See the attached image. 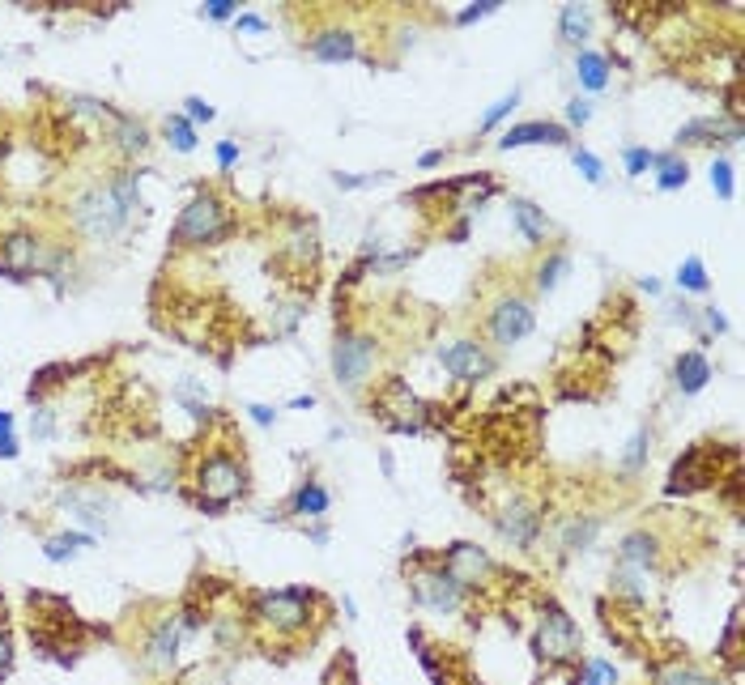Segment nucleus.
<instances>
[{"instance_id": "1", "label": "nucleus", "mask_w": 745, "mask_h": 685, "mask_svg": "<svg viewBox=\"0 0 745 685\" xmlns=\"http://www.w3.org/2000/svg\"><path fill=\"white\" fill-rule=\"evenodd\" d=\"M235 447H243V439L226 443V447L205 443V452H200L197 468H192V489H187L200 511L213 515L248 498L251 477H248V465H243V452H235Z\"/></svg>"}, {"instance_id": "2", "label": "nucleus", "mask_w": 745, "mask_h": 685, "mask_svg": "<svg viewBox=\"0 0 745 685\" xmlns=\"http://www.w3.org/2000/svg\"><path fill=\"white\" fill-rule=\"evenodd\" d=\"M315 609H324L320 592L311 587H282V592H261L256 605H251V626L264 630L277 643H294L311 630L315 622Z\"/></svg>"}, {"instance_id": "3", "label": "nucleus", "mask_w": 745, "mask_h": 685, "mask_svg": "<svg viewBox=\"0 0 745 685\" xmlns=\"http://www.w3.org/2000/svg\"><path fill=\"white\" fill-rule=\"evenodd\" d=\"M128 218H133V213L115 200L112 184H90L69 200V221H73V230L81 234L86 243H112V239H120Z\"/></svg>"}, {"instance_id": "4", "label": "nucleus", "mask_w": 745, "mask_h": 685, "mask_svg": "<svg viewBox=\"0 0 745 685\" xmlns=\"http://www.w3.org/2000/svg\"><path fill=\"white\" fill-rule=\"evenodd\" d=\"M226 234H230V209H226V200L213 192H197L184 205L179 221H175L171 243L175 247H213Z\"/></svg>"}, {"instance_id": "5", "label": "nucleus", "mask_w": 745, "mask_h": 685, "mask_svg": "<svg viewBox=\"0 0 745 685\" xmlns=\"http://www.w3.org/2000/svg\"><path fill=\"white\" fill-rule=\"evenodd\" d=\"M533 648L546 664H575L584 638H580V626L571 622V613L562 609V605H554V600H546V605H541V617H537Z\"/></svg>"}, {"instance_id": "6", "label": "nucleus", "mask_w": 745, "mask_h": 685, "mask_svg": "<svg viewBox=\"0 0 745 685\" xmlns=\"http://www.w3.org/2000/svg\"><path fill=\"white\" fill-rule=\"evenodd\" d=\"M375 354H379V345L358 328H341L333 341V375L336 383L346 391H362L367 380H371L375 370Z\"/></svg>"}, {"instance_id": "7", "label": "nucleus", "mask_w": 745, "mask_h": 685, "mask_svg": "<svg viewBox=\"0 0 745 685\" xmlns=\"http://www.w3.org/2000/svg\"><path fill=\"white\" fill-rule=\"evenodd\" d=\"M405 575H410V592H413V600H418L422 609L443 613V617H452V613L464 609V596H469V592L447 575L439 562H418L413 571H405Z\"/></svg>"}, {"instance_id": "8", "label": "nucleus", "mask_w": 745, "mask_h": 685, "mask_svg": "<svg viewBox=\"0 0 745 685\" xmlns=\"http://www.w3.org/2000/svg\"><path fill=\"white\" fill-rule=\"evenodd\" d=\"M537 324V311L524 294H503L490 311H485V332L495 345H520Z\"/></svg>"}, {"instance_id": "9", "label": "nucleus", "mask_w": 745, "mask_h": 685, "mask_svg": "<svg viewBox=\"0 0 745 685\" xmlns=\"http://www.w3.org/2000/svg\"><path fill=\"white\" fill-rule=\"evenodd\" d=\"M48 269V243L35 230H9L0 239V273L13 282H26L30 273Z\"/></svg>"}, {"instance_id": "10", "label": "nucleus", "mask_w": 745, "mask_h": 685, "mask_svg": "<svg viewBox=\"0 0 745 685\" xmlns=\"http://www.w3.org/2000/svg\"><path fill=\"white\" fill-rule=\"evenodd\" d=\"M439 566H443L447 575L456 579L464 592H473V587H485V583H490V575H495V562L485 558V550H477V545H469V541H456V545H447V553L439 558Z\"/></svg>"}, {"instance_id": "11", "label": "nucleus", "mask_w": 745, "mask_h": 685, "mask_svg": "<svg viewBox=\"0 0 745 685\" xmlns=\"http://www.w3.org/2000/svg\"><path fill=\"white\" fill-rule=\"evenodd\" d=\"M439 367L460 383H477V380H485V375H495V358H490V349L477 341H452L439 349Z\"/></svg>"}, {"instance_id": "12", "label": "nucleus", "mask_w": 745, "mask_h": 685, "mask_svg": "<svg viewBox=\"0 0 745 685\" xmlns=\"http://www.w3.org/2000/svg\"><path fill=\"white\" fill-rule=\"evenodd\" d=\"M379 417H384L388 430H405V434H418L426 426V404L413 396L400 380H392L379 396Z\"/></svg>"}, {"instance_id": "13", "label": "nucleus", "mask_w": 745, "mask_h": 685, "mask_svg": "<svg viewBox=\"0 0 745 685\" xmlns=\"http://www.w3.org/2000/svg\"><path fill=\"white\" fill-rule=\"evenodd\" d=\"M524 145H571V128L554 120H524L511 123L507 133L498 136V149H524Z\"/></svg>"}, {"instance_id": "14", "label": "nucleus", "mask_w": 745, "mask_h": 685, "mask_svg": "<svg viewBox=\"0 0 745 685\" xmlns=\"http://www.w3.org/2000/svg\"><path fill=\"white\" fill-rule=\"evenodd\" d=\"M495 524H498V532H503V541H511L516 550H533L537 537H541V515H537L524 498L507 502V507L495 515Z\"/></svg>"}, {"instance_id": "15", "label": "nucleus", "mask_w": 745, "mask_h": 685, "mask_svg": "<svg viewBox=\"0 0 745 685\" xmlns=\"http://www.w3.org/2000/svg\"><path fill=\"white\" fill-rule=\"evenodd\" d=\"M307 51L320 64H346L358 56V35L349 26H328V30H315L307 38Z\"/></svg>"}, {"instance_id": "16", "label": "nucleus", "mask_w": 745, "mask_h": 685, "mask_svg": "<svg viewBox=\"0 0 745 685\" xmlns=\"http://www.w3.org/2000/svg\"><path fill=\"white\" fill-rule=\"evenodd\" d=\"M708 443H698V447H690V452L673 465V473H669V486H665V494H690V489H703V486H711L716 481V473H711L708 465Z\"/></svg>"}, {"instance_id": "17", "label": "nucleus", "mask_w": 745, "mask_h": 685, "mask_svg": "<svg viewBox=\"0 0 745 685\" xmlns=\"http://www.w3.org/2000/svg\"><path fill=\"white\" fill-rule=\"evenodd\" d=\"M60 507L73 515L77 524H86L90 532H102V528H107V515H112V502L102 498L99 489H64Z\"/></svg>"}, {"instance_id": "18", "label": "nucleus", "mask_w": 745, "mask_h": 685, "mask_svg": "<svg viewBox=\"0 0 745 685\" xmlns=\"http://www.w3.org/2000/svg\"><path fill=\"white\" fill-rule=\"evenodd\" d=\"M184 617L179 613H166V617H158L154 622V630H149V643H145V656L154 664H175V656H179V648H184Z\"/></svg>"}, {"instance_id": "19", "label": "nucleus", "mask_w": 745, "mask_h": 685, "mask_svg": "<svg viewBox=\"0 0 745 685\" xmlns=\"http://www.w3.org/2000/svg\"><path fill=\"white\" fill-rule=\"evenodd\" d=\"M618 566H639V571H656L660 566V532L652 528H634L618 545Z\"/></svg>"}, {"instance_id": "20", "label": "nucleus", "mask_w": 745, "mask_h": 685, "mask_svg": "<svg viewBox=\"0 0 745 685\" xmlns=\"http://www.w3.org/2000/svg\"><path fill=\"white\" fill-rule=\"evenodd\" d=\"M511 226L520 230L524 243H533V247H541L549 239V230H554L546 209L537 205V200H524V196H511Z\"/></svg>"}, {"instance_id": "21", "label": "nucleus", "mask_w": 745, "mask_h": 685, "mask_svg": "<svg viewBox=\"0 0 745 685\" xmlns=\"http://www.w3.org/2000/svg\"><path fill=\"white\" fill-rule=\"evenodd\" d=\"M711 383V362L703 349H686V354H677V362H673V388L682 391V396H698V391Z\"/></svg>"}, {"instance_id": "22", "label": "nucleus", "mask_w": 745, "mask_h": 685, "mask_svg": "<svg viewBox=\"0 0 745 685\" xmlns=\"http://www.w3.org/2000/svg\"><path fill=\"white\" fill-rule=\"evenodd\" d=\"M282 252L294 260L298 269H315V264H320V230H315L311 221H294Z\"/></svg>"}, {"instance_id": "23", "label": "nucleus", "mask_w": 745, "mask_h": 685, "mask_svg": "<svg viewBox=\"0 0 745 685\" xmlns=\"http://www.w3.org/2000/svg\"><path fill=\"white\" fill-rule=\"evenodd\" d=\"M328 507H333V494L320 486L315 477H307L303 486L290 494V502H286V511L290 515H303V519H324L328 515Z\"/></svg>"}, {"instance_id": "24", "label": "nucleus", "mask_w": 745, "mask_h": 685, "mask_svg": "<svg viewBox=\"0 0 745 685\" xmlns=\"http://www.w3.org/2000/svg\"><path fill=\"white\" fill-rule=\"evenodd\" d=\"M107 123H112V141L120 145V154H145L149 149V128L141 120H133V115H120V111H112L107 115Z\"/></svg>"}, {"instance_id": "25", "label": "nucleus", "mask_w": 745, "mask_h": 685, "mask_svg": "<svg viewBox=\"0 0 745 685\" xmlns=\"http://www.w3.org/2000/svg\"><path fill=\"white\" fill-rule=\"evenodd\" d=\"M575 77L588 94H601L609 86V56L605 51H592V48H580L575 51Z\"/></svg>"}, {"instance_id": "26", "label": "nucleus", "mask_w": 745, "mask_h": 685, "mask_svg": "<svg viewBox=\"0 0 745 685\" xmlns=\"http://www.w3.org/2000/svg\"><path fill=\"white\" fill-rule=\"evenodd\" d=\"M596 532H601V515H571L567 524H562V553H584L592 550Z\"/></svg>"}, {"instance_id": "27", "label": "nucleus", "mask_w": 745, "mask_h": 685, "mask_svg": "<svg viewBox=\"0 0 745 685\" xmlns=\"http://www.w3.org/2000/svg\"><path fill=\"white\" fill-rule=\"evenodd\" d=\"M94 545H99L94 532H56V537L43 541V558L48 562H69V558H77L81 550H94Z\"/></svg>"}, {"instance_id": "28", "label": "nucleus", "mask_w": 745, "mask_h": 685, "mask_svg": "<svg viewBox=\"0 0 745 685\" xmlns=\"http://www.w3.org/2000/svg\"><path fill=\"white\" fill-rule=\"evenodd\" d=\"M559 35L571 48H584V38L592 35V9L588 5H562L559 9Z\"/></svg>"}, {"instance_id": "29", "label": "nucleus", "mask_w": 745, "mask_h": 685, "mask_svg": "<svg viewBox=\"0 0 745 685\" xmlns=\"http://www.w3.org/2000/svg\"><path fill=\"white\" fill-rule=\"evenodd\" d=\"M567 273H571V252H549V256L533 269L537 294H554L562 285V277H567Z\"/></svg>"}, {"instance_id": "30", "label": "nucleus", "mask_w": 745, "mask_h": 685, "mask_svg": "<svg viewBox=\"0 0 745 685\" xmlns=\"http://www.w3.org/2000/svg\"><path fill=\"white\" fill-rule=\"evenodd\" d=\"M652 171H656V187L660 192H677V187H686V179H690V162L677 158V154H656V162H652Z\"/></svg>"}, {"instance_id": "31", "label": "nucleus", "mask_w": 745, "mask_h": 685, "mask_svg": "<svg viewBox=\"0 0 745 685\" xmlns=\"http://www.w3.org/2000/svg\"><path fill=\"white\" fill-rule=\"evenodd\" d=\"M656 685H724V681L708 677L695 664H669V669H656Z\"/></svg>"}, {"instance_id": "32", "label": "nucleus", "mask_w": 745, "mask_h": 685, "mask_svg": "<svg viewBox=\"0 0 745 685\" xmlns=\"http://www.w3.org/2000/svg\"><path fill=\"white\" fill-rule=\"evenodd\" d=\"M112 184V192H115V200L133 213V209H141V175L133 171V166H120V171L107 179Z\"/></svg>"}, {"instance_id": "33", "label": "nucleus", "mask_w": 745, "mask_h": 685, "mask_svg": "<svg viewBox=\"0 0 745 685\" xmlns=\"http://www.w3.org/2000/svg\"><path fill=\"white\" fill-rule=\"evenodd\" d=\"M677 290H686V294H708L711 290V277H708V264L698 256H686L682 260V269H677Z\"/></svg>"}, {"instance_id": "34", "label": "nucleus", "mask_w": 745, "mask_h": 685, "mask_svg": "<svg viewBox=\"0 0 745 685\" xmlns=\"http://www.w3.org/2000/svg\"><path fill=\"white\" fill-rule=\"evenodd\" d=\"M162 133H166V141L175 145V154H192L197 149V128L184 120V111H175V115H166V123H162Z\"/></svg>"}, {"instance_id": "35", "label": "nucleus", "mask_w": 745, "mask_h": 685, "mask_svg": "<svg viewBox=\"0 0 745 685\" xmlns=\"http://www.w3.org/2000/svg\"><path fill=\"white\" fill-rule=\"evenodd\" d=\"M647 455H652V430L639 426L634 430V439L626 443V455H622V468L626 473H639V468L647 465Z\"/></svg>"}, {"instance_id": "36", "label": "nucleus", "mask_w": 745, "mask_h": 685, "mask_svg": "<svg viewBox=\"0 0 745 685\" xmlns=\"http://www.w3.org/2000/svg\"><path fill=\"white\" fill-rule=\"evenodd\" d=\"M516 107H520V90H511V94H503V98H498L495 107H490V111H485V115H482V123H477V133H495L498 123L507 120V115H511V111H516Z\"/></svg>"}, {"instance_id": "37", "label": "nucleus", "mask_w": 745, "mask_h": 685, "mask_svg": "<svg viewBox=\"0 0 745 685\" xmlns=\"http://www.w3.org/2000/svg\"><path fill=\"white\" fill-rule=\"evenodd\" d=\"M652 162H656V154H652L647 145H626V149H622V166H626V175H631V179H639V175L652 171Z\"/></svg>"}, {"instance_id": "38", "label": "nucleus", "mask_w": 745, "mask_h": 685, "mask_svg": "<svg viewBox=\"0 0 745 685\" xmlns=\"http://www.w3.org/2000/svg\"><path fill=\"white\" fill-rule=\"evenodd\" d=\"M711 187H716V196H720V200H733V196H737L733 162H729V158H716V162H711Z\"/></svg>"}, {"instance_id": "39", "label": "nucleus", "mask_w": 745, "mask_h": 685, "mask_svg": "<svg viewBox=\"0 0 745 685\" xmlns=\"http://www.w3.org/2000/svg\"><path fill=\"white\" fill-rule=\"evenodd\" d=\"M571 158H575V171L584 175L588 184H605V162L596 158L592 149H575Z\"/></svg>"}, {"instance_id": "40", "label": "nucleus", "mask_w": 745, "mask_h": 685, "mask_svg": "<svg viewBox=\"0 0 745 685\" xmlns=\"http://www.w3.org/2000/svg\"><path fill=\"white\" fill-rule=\"evenodd\" d=\"M388 171H375V175H354V171H333V184L341 187V192H358V187H375V184H384Z\"/></svg>"}, {"instance_id": "41", "label": "nucleus", "mask_w": 745, "mask_h": 685, "mask_svg": "<svg viewBox=\"0 0 745 685\" xmlns=\"http://www.w3.org/2000/svg\"><path fill=\"white\" fill-rule=\"evenodd\" d=\"M175 401L184 404V409H187V413H192V417H209V413H213L209 404H205V396H197V388H192V380H184V383H179V388H175Z\"/></svg>"}, {"instance_id": "42", "label": "nucleus", "mask_w": 745, "mask_h": 685, "mask_svg": "<svg viewBox=\"0 0 745 685\" xmlns=\"http://www.w3.org/2000/svg\"><path fill=\"white\" fill-rule=\"evenodd\" d=\"M328 685H362L358 681V669H354V656H336L333 660V669H328Z\"/></svg>"}, {"instance_id": "43", "label": "nucleus", "mask_w": 745, "mask_h": 685, "mask_svg": "<svg viewBox=\"0 0 745 685\" xmlns=\"http://www.w3.org/2000/svg\"><path fill=\"white\" fill-rule=\"evenodd\" d=\"M213 115H218V111H213L200 94H187L184 98V120L192 123V128H197V123H213Z\"/></svg>"}, {"instance_id": "44", "label": "nucleus", "mask_w": 745, "mask_h": 685, "mask_svg": "<svg viewBox=\"0 0 745 685\" xmlns=\"http://www.w3.org/2000/svg\"><path fill=\"white\" fill-rule=\"evenodd\" d=\"M575 685H613V664L596 656V660L584 664V677H580Z\"/></svg>"}, {"instance_id": "45", "label": "nucleus", "mask_w": 745, "mask_h": 685, "mask_svg": "<svg viewBox=\"0 0 745 685\" xmlns=\"http://www.w3.org/2000/svg\"><path fill=\"white\" fill-rule=\"evenodd\" d=\"M498 5H503V0H477V5H469V9H460V13H456V26H473V22H482V17H490V13H498Z\"/></svg>"}, {"instance_id": "46", "label": "nucleus", "mask_w": 745, "mask_h": 685, "mask_svg": "<svg viewBox=\"0 0 745 685\" xmlns=\"http://www.w3.org/2000/svg\"><path fill=\"white\" fill-rule=\"evenodd\" d=\"M30 434H35V439H51V434H56V417H51V409L38 404L35 413H30Z\"/></svg>"}, {"instance_id": "47", "label": "nucleus", "mask_w": 745, "mask_h": 685, "mask_svg": "<svg viewBox=\"0 0 745 685\" xmlns=\"http://www.w3.org/2000/svg\"><path fill=\"white\" fill-rule=\"evenodd\" d=\"M205 17H213V22H235L239 5L235 0H205Z\"/></svg>"}, {"instance_id": "48", "label": "nucleus", "mask_w": 745, "mask_h": 685, "mask_svg": "<svg viewBox=\"0 0 745 685\" xmlns=\"http://www.w3.org/2000/svg\"><path fill=\"white\" fill-rule=\"evenodd\" d=\"M588 120H592V102H588V98H571V102H567V123H571V128H584Z\"/></svg>"}, {"instance_id": "49", "label": "nucleus", "mask_w": 745, "mask_h": 685, "mask_svg": "<svg viewBox=\"0 0 745 685\" xmlns=\"http://www.w3.org/2000/svg\"><path fill=\"white\" fill-rule=\"evenodd\" d=\"M737 635H741V609H733V617H729V630H724V656L737 664Z\"/></svg>"}, {"instance_id": "50", "label": "nucleus", "mask_w": 745, "mask_h": 685, "mask_svg": "<svg viewBox=\"0 0 745 685\" xmlns=\"http://www.w3.org/2000/svg\"><path fill=\"white\" fill-rule=\"evenodd\" d=\"M235 30H239V35H264V30H269V22H264L261 13H239Z\"/></svg>"}, {"instance_id": "51", "label": "nucleus", "mask_w": 745, "mask_h": 685, "mask_svg": "<svg viewBox=\"0 0 745 685\" xmlns=\"http://www.w3.org/2000/svg\"><path fill=\"white\" fill-rule=\"evenodd\" d=\"M9 669H13V638H9V630L0 626V681H5Z\"/></svg>"}, {"instance_id": "52", "label": "nucleus", "mask_w": 745, "mask_h": 685, "mask_svg": "<svg viewBox=\"0 0 745 685\" xmlns=\"http://www.w3.org/2000/svg\"><path fill=\"white\" fill-rule=\"evenodd\" d=\"M235 162H239V145H235V141H218V166H222V171H230Z\"/></svg>"}, {"instance_id": "53", "label": "nucleus", "mask_w": 745, "mask_h": 685, "mask_svg": "<svg viewBox=\"0 0 745 685\" xmlns=\"http://www.w3.org/2000/svg\"><path fill=\"white\" fill-rule=\"evenodd\" d=\"M248 413L256 426H273L277 422V409H269V404H248Z\"/></svg>"}, {"instance_id": "54", "label": "nucleus", "mask_w": 745, "mask_h": 685, "mask_svg": "<svg viewBox=\"0 0 745 685\" xmlns=\"http://www.w3.org/2000/svg\"><path fill=\"white\" fill-rule=\"evenodd\" d=\"M703 324H708V328L716 332V337H720V332H729V319H724L720 311H716V306H708V311H703Z\"/></svg>"}, {"instance_id": "55", "label": "nucleus", "mask_w": 745, "mask_h": 685, "mask_svg": "<svg viewBox=\"0 0 745 685\" xmlns=\"http://www.w3.org/2000/svg\"><path fill=\"white\" fill-rule=\"evenodd\" d=\"M17 452H22V447H17V434H5V439H0V460H17Z\"/></svg>"}, {"instance_id": "56", "label": "nucleus", "mask_w": 745, "mask_h": 685, "mask_svg": "<svg viewBox=\"0 0 745 685\" xmlns=\"http://www.w3.org/2000/svg\"><path fill=\"white\" fill-rule=\"evenodd\" d=\"M447 239H452V243H464V239H469V218H460L456 226L447 230Z\"/></svg>"}, {"instance_id": "57", "label": "nucleus", "mask_w": 745, "mask_h": 685, "mask_svg": "<svg viewBox=\"0 0 745 685\" xmlns=\"http://www.w3.org/2000/svg\"><path fill=\"white\" fill-rule=\"evenodd\" d=\"M439 162H443V149H426L422 158H418V166H422V171H431V166H439Z\"/></svg>"}, {"instance_id": "58", "label": "nucleus", "mask_w": 745, "mask_h": 685, "mask_svg": "<svg viewBox=\"0 0 745 685\" xmlns=\"http://www.w3.org/2000/svg\"><path fill=\"white\" fill-rule=\"evenodd\" d=\"M5 434H13V413H5V409H0V439H5Z\"/></svg>"}, {"instance_id": "59", "label": "nucleus", "mask_w": 745, "mask_h": 685, "mask_svg": "<svg viewBox=\"0 0 745 685\" xmlns=\"http://www.w3.org/2000/svg\"><path fill=\"white\" fill-rule=\"evenodd\" d=\"M311 404H315V396L307 391V396H294V401H290V409H311Z\"/></svg>"}, {"instance_id": "60", "label": "nucleus", "mask_w": 745, "mask_h": 685, "mask_svg": "<svg viewBox=\"0 0 745 685\" xmlns=\"http://www.w3.org/2000/svg\"><path fill=\"white\" fill-rule=\"evenodd\" d=\"M639 290H647V294H660V282H656V277H639Z\"/></svg>"}, {"instance_id": "61", "label": "nucleus", "mask_w": 745, "mask_h": 685, "mask_svg": "<svg viewBox=\"0 0 745 685\" xmlns=\"http://www.w3.org/2000/svg\"><path fill=\"white\" fill-rule=\"evenodd\" d=\"M341 605H346V617H349V622H354V617H358V605H354V596H346V600H341Z\"/></svg>"}]
</instances>
